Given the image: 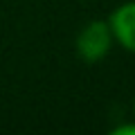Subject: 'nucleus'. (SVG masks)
Here are the masks:
<instances>
[{
	"mask_svg": "<svg viewBox=\"0 0 135 135\" xmlns=\"http://www.w3.org/2000/svg\"><path fill=\"white\" fill-rule=\"evenodd\" d=\"M113 43H115V38H113L108 20H90L77 34L74 47H77V54L81 56V61L99 63L101 59L110 52Z\"/></svg>",
	"mask_w": 135,
	"mask_h": 135,
	"instance_id": "obj_1",
	"label": "nucleus"
},
{
	"mask_svg": "<svg viewBox=\"0 0 135 135\" xmlns=\"http://www.w3.org/2000/svg\"><path fill=\"white\" fill-rule=\"evenodd\" d=\"M108 25L115 43L122 45L126 52L135 54V0L117 7L108 18Z\"/></svg>",
	"mask_w": 135,
	"mask_h": 135,
	"instance_id": "obj_2",
	"label": "nucleus"
},
{
	"mask_svg": "<svg viewBox=\"0 0 135 135\" xmlns=\"http://www.w3.org/2000/svg\"><path fill=\"white\" fill-rule=\"evenodd\" d=\"M113 135H135V124H122L113 128Z\"/></svg>",
	"mask_w": 135,
	"mask_h": 135,
	"instance_id": "obj_3",
	"label": "nucleus"
}]
</instances>
